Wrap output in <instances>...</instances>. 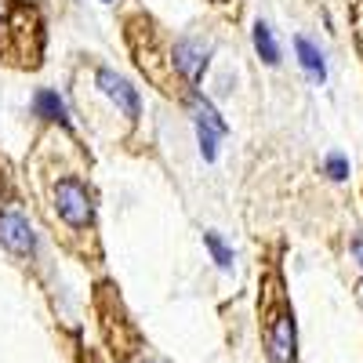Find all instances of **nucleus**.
Returning <instances> with one entry per match:
<instances>
[{
    "label": "nucleus",
    "instance_id": "1",
    "mask_svg": "<svg viewBox=\"0 0 363 363\" xmlns=\"http://www.w3.org/2000/svg\"><path fill=\"white\" fill-rule=\"evenodd\" d=\"M55 207H58V215H62V222L73 225V229H84V225H91V218H95L91 193L84 189V182H77V178H62L55 186Z\"/></svg>",
    "mask_w": 363,
    "mask_h": 363
},
{
    "label": "nucleus",
    "instance_id": "2",
    "mask_svg": "<svg viewBox=\"0 0 363 363\" xmlns=\"http://www.w3.org/2000/svg\"><path fill=\"white\" fill-rule=\"evenodd\" d=\"M193 120H196V138H200V157L211 164L218 157V142L225 135V120L215 113V106H211L207 99H193Z\"/></svg>",
    "mask_w": 363,
    "mask_h": 363
},
{
    "label": "nucleus",
    "instance_id": "3",
    "mask_svg": "<svg viewBox=\"0 0 363 363\" xmlns=\"http://www.w3.org/2000/svg\"><path fill=\"white\" fill-rule=\"evenodd\" d=\"M207 58H211V44H203L200 37H182L174 44V66L182 69L189 84H196L207 69Z\"/></svg>",
    "mask_w": 363,
    "mask_h": 363
},
{
    "label": "nucleus",
    "instance_id": "4",
    "mask_svg": "<svg viewBox=\"0 0 363 363\" xmlns=\"http://www.w3.org/2000/svg\"><path fill=\"white\" fill-rule=\"evenodd\" d=\"M95 80H99V87H102V95H106L120 113H124V116H131V120H135V116L142 113V106H138V91H135L124 77H116L113 69H99V77H95Z\"/></svg>",
    "mask_w": 363,
    "mask_h": 363
},
{
    "label": "nucleus",
    "instance_id": "5",
    "mask_svg": "<svg viewBox=\"0 0 363 363\" xmlns=\"http://www.w3.org/2000/svg\"><path fill=\"white\" fill-rule=\"evenodd\" d=\"M294 316L284 313L269 323L265 330V349H269V359L272 363H294Z\"/></svg>",
    "mask_w": 363,
    "mask_h": 363
},
{
    "label": "nucleus",
    "instance_id": "6",
    "mask_svg": "<svg viewBox=\"0 0 363 363\" xmlns=\"http://www.w3.org/2000/svg\"><path fill=\"white\" fill-rule=\"evenodd\" d=\"M0 244H4L11 255H29L37 247V240H33V229H29L26 218L15 215V211H8V215H0Z\"/></svg>",
    "mask_w": 363,
    "mask_h": 363
},
{
    "label": "nucleus",
    "instance_id": "7",
    "mask_svg": "<svg viewBox=\"0 0 363 363\" xmlns=\"http://www.w3.org/2000/svg\"><path fill=\"white\" fill-rule=\"evenodd\" d=\"M294 51H298V66L309 73V80L323 84L327 80V62H323V55L316 44H309L306 37H294Z\"/></svg>",
    "mask_w": 363,
    "mask_h": 363
},
{
    "label": "nucleus",
    "instance_id": "8",
    "mask_svg": "<svg viewBox=\"0 0 363 363\" xmlns=\"http://www.w3.org/2000/svg\"><path fill=\"white\" fill-rule=\"evenodd\" d=\"M33 109L44 120H58V124H66V102L58 99L55 91H48V87H40L37 95H33Z\"/></svg>",
    "mask_w": 363,
    "mask_h": 363
},
{
    "label": "nucleus",
    "instance_id": "9",
    "mask_svg": "<svg viewBox=\"0 0 363 363\" xmlns=\"http://www.w3.org/2000/svg\"><path fill=\"white\" fill-rule=\"evenodd\" d=\"M255 51L262 55V62L265 66H277L280 62V48H277V37H272V29H269V22H255Z\"/></svg>",
    "mask_w": 363,
    "mask_h": 363
},
{
    "label": "nucleus",
    "instance_id": "10",
    "mask_svg": "<svg viewBox=\"0 0 363 363\" xmlns=\"http://www.w3.org/2000/svg\"><path fill=\"white\" fill-rule=\"evenodd\" d=\"M203 247L211 251V258L218 262V269H233V251L222 244L218 233H203Z\"/></svg>",
    "mask_w": 363,
    "mask_h": 363
},
{
    "label": "nucleus",
    "instance_id": "11",
    "mask_svg": "<svg viewBox=\"0 0 363 363\" xmlns=\"http://www.w3.org/2000/svg\"><path fill=\"white\" fill-rule=\"evenodd\" d=\"M323 171L335 178V182H345V178H349V160H345L342 153H330V157L323 160Z\"/></svg>",
    "mask_w": 363,
    "mask_h": 363
},
{
    "label": "nucleus",
    "instance_id": "12",
    "mask_svg": "<svg viewBox=\"0 0 363 363\" xmlns=\"http://www.w3.org/2000/svg\"><path fill=\"white\" fill-rule=\"evenodd\" d=\"M352 255H356V262L363 265V236H356V240H352Z\"/></svg>",
    "mask_w": 363,
    "mask_h": 363
},
{
    "label": "nucleus",
    "instance_id": "13",
    "mask_svg": "<svg viewBox=\"0 0 363 363\" xmlns=\"http://www.w3.org/2000/svg\"><path fill=\"white\" fill-rule=\"evenodd\" d=\"M8 11H11V0H0V18H8Z\"/></svg>",
    "mask_w": 363,
    "mask_h": 363
},
{
    "label": "nucleus",
    "instance_id": "14",
    "mask_svg": "<svg viewBox=\"0 0 363 363\" xmlns=\"http://www.w3.org/2000/svg\"><path fill=\"white\" fill-rule=\"evenodd\" d=\"M102 4H109V0H102Z\"/></svg>",
    "mask_w": 363,
    "mask_h": 363
}]
</instances>
